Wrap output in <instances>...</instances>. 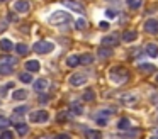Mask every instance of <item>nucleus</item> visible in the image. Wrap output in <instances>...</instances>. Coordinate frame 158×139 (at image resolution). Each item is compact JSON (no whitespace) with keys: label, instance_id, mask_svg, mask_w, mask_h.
<instances>
[{"label":"nucleus","instance_id":"f257e3e1","mask_svg":"<svg viewBox=\"0 0 158 139\" xmlns=\"http://www.w3.org/2000/svg\"><path fill=\"white\" fill-rule=\"evenodd\" d=\"M70 19H72V14L66 12V10H55V12L49 15V24L51 26H61V24H66L70 22Z\"/></svg>","mask_w":158,"mask_h":139},{"label":"nucleus","instance_id":"f03ea898","mask_svg":"<svg viewBox=\"0 0 158 139\" xmlns=\"http://www.w3.org/2000/svg\"><path fill=\"white\" fill-rule=\"evenodd\" d=\"M55 49V44L51 41H38V43L32 46V51L38 54H46V53H51Z\"/></svg>","mask_w":158,"mask_h":139},{"label":"nucleus","instance_id":"7ed1b4c3","mask_svg":"<svg viewBox=\"0 0 158 139\" xmlns=\"http://www.w3.org/2000/svg\"><path fill=\"white\" fill-rule=\"evenodd\" d=\"M127 78V71L124 70V68H112L110 70V80L114 81V83H121V81H124Z\"/></svg>","mask_w":158,"mask_h":139},{"label":"nucleus","instance_id":"20e7f679","mask_svg":"<svg viewBox=\"0 0 158 139\" xmlns=\"http://www.w3.org/2000/svg\"><path fill=\"white\" fill-rule=\"evenodd\" d=\"M87 75L83 73H73L72 76L68 78V83L72 85V87H83V85H87Z\"/></svg>","mask_w":158,"mask_h":139},{"label":"nucleus","instance_id":"39448f33","mask_svg":"<svg viewBox=\"0 0 158 139\" xmlns=\"http://www.w3.org/2000/svg\"><path fill=\"white\" fill-rule=\"evenodd\" d=\"M49 119V114L46 110H36L29 114V121L31 122H46Z\"/></svg>","mask_w":158,"mask_h":139},{"label":"nucleus","instance_id":"423d86ee","mask_svg":"<svg viewBox=\"0 0 158 139\" xmlns=\"http://www.w3.org/2000/svg\"><path fill=\"white\" fill-rule=\"evenodd\" d=\"M144 31L148 34H156L158 32V20L156 19H148L144 22Z\"/></svg>","mask_w":158,"mask_h":139},{"label":"nucleus","instance_id":"0eeeda50","mask_svg":"<svg viewBox=\"0 0 158 139\" xmlns=\"http://www.w3.org/2000/svg\"><path fill=\"white\" fill-rule=\"evenodd\" d=\"M138 102V97L134 93H124V95H121V104L123 105H134Z\"/></svg>","mask_w":158,"mask_h":139},{"label":"nucleus","instance_id":"6e6552de","mask_svg":"<svg viewBox=\"0 0 158 139\" xmlns=\"http://www.w3.org/2000/svg\"><path fill=\"white\" fill-rule=\"evenodd\" d=\"M114 54V51H112V47L110 46H106V44H102V46L99 47V49H97V56L99 58H110Z\"/></svg>","mask_w":158,"mask_h":139},{"label":"nucleus","instance_id":"1a4fd4ad","mask_svg":"<svg viewBox=\"0 0 158 139\" xmlns=\"http://www.w3.org/2000/svg\"><path fill=\"white\" fill-rule=\"evenodd\" d=\"M29 2L27 0H17V2L14 3V10H17V12H21V14H26V12H29Z\"/></svg>","mask_w":158,"mask_h":139},{"label":"nucleus","instance_id":"9d476101","mask_svg":"<svg viewBox=\"0 0 158 139\" xmlns=\"http://www.w3.org/2000/svg\"><path fill=\"white\" fill-rule=\"evenodd\" d=\"M32 87H34L36 92H44L46 88L49 87V81L46 80V78H38V80L34 81V85H32Z\"/></svg>","mask_w":158,"mask_h":139},{"label":"nucleus","instance_id":"9b49d317","mask_svg":"<svg viewBox=\"0 0 158 139\" xmlns=\"http://www.w3.org/2000/svg\"><path fill=\"white\" fill-rule=\"evenodd\" d=\"M14 43H12L10 39H2L0 41V49L4 51V53H10L12 49H14Z\"/></svg>","mask_w":158,"mask_h":139},{"label":"nucleus","instance_id":"f8f14e48","mask_svg":"<svg viewBox=\"0 0 158 139\" xmlns=\"http://www.w3.org/2000/svg\"><path fill=\"white\" fill-rule=\"evenodd\" d=\"M70 112H72L73 115H82L83 114V105L80 104V102H72V105H70Z\"/></svg>","mask_w":158,"mask_h":139},{"label":"nucleus","instance_id":"ddd939ff","mask_svg":"<svg viewBox=\"0 0 158 139\" xmlns=\"http://www.w3.org/2000/svg\"><path fill=\"white\" fill-rule=\"evenodd\" d=\"M102 44L114 47V46H117V44H119V37H117V36H106L102 39Z\"/></svg>","mask_w":158,"mask_h":139},{"label":"nucleus","instance_id":"4468645a","mask_svg":"<svg viewBox=\"0 0 158 139\" xmlns=\"http://www.w3.org/2000/svg\"><path fill=\"white\" fill-rule=\"evenodd\" d=\"M146 54L150 58H156L158 56V46L155 43H150V44H146Z\"/></svg>","mask_w":158,"mask_h":139},{"label":"nucleus","instance_id":"2eb2a0df","mask_svg":"<svg viewBox=\"0 0 158 139\" xmlns=\"http://www.w3.org/2000/svg\"><path fill=\"white\" fill-rule=\"evenodd\" d=\"M39 68H41V64H39V61L36 59H31V61H26V70L27 71H39Z\"/></svg>","mask_w":158,"mask_h":139},{"label":"nucleus","instance_id":"dca6fc26","mask_svg":"<svg viewBox=\"0 0 158 139\" xmlns=\"http://www.w3.org/2000/svg\"><path fill=\"white\" fill-rule=\"evenodd\" d=\"M94 63V56L90 53H83L80 54V64H85V66H89V64Z\"/></svg>","mask_w":158,"mask_h":139},{"label":"nucleus","instance_id":"f3484780","mask_svg":"<svg viewBox=\"0 0 158 139\" xmlns=\"http://www.w3.org/2000/svg\"><path fill=\"white\" fill-rule=\"evenodd\" d=\"M136 37H138L136 31H126V32L123 34V39L126 41V43H133V41H136Z\"/></svg>","mask_w":158,"mask_h":139},{"label":"nucleus","instance_id":"a211bd4d","mask_svg":"<svg viewBox=\"0 0 158 139\" xmlns=\"http://www.w3.org/2000/svg\"><path fill=\"white\" fill-rule=\"evenodd\" d=\"M12 98H14V100H24V98H27V90H24V88H21V90H14Z\"/></svg>","mask_w":158,"mask_h":139},{"label":"nucleus","instance_id":"6ab92c4d","mask_svg":"<svg viewBox=\"0 0 158 139\" xmlns=\"http://www.w3.org/2000/svg\"><path fill=\"white\" fill-rule=\"evenodd\" d=\"M15 131H17L19 136H26L29 132V127L24 124V122H17V124H15Z\"/></svg>","mask_w":158,"mask_h":139},{"label":"nucleus","instance_id":"aec40b11","mask_svg":"<svg viewBox=\"0 0 158 139\" xmlns=\"http://www.w3.org/2000/svg\"><path fill=\"white\" fill-rule=\"evenodd\" d=\"M14 71V64L12 63H4L2 61V64H0V73H4V75H9Z\"/></svg>","mask_w":158,"mask_h":139},{"label":"nucleus","instance_id":"412c9836","mask_svg":"<svg viewBox=\"0 0 158 139\" xmlns=\"http://www.w3.org/2000/svg\"><path fill=\"white\" fill-rule=\"evenodd\" d=\"M66 64H68L70 68H75L77 64H80V56H77V54L68 56V58H66Z\"/></svg>","mask_w":158,"mask_h":139},{"label":"nucleus","instance_id":"4be33fe9","mask_svg":"<svg viewBox=\"0 0 158 139\" xmlns=\"http://www.w3.org/2000/svg\"><path fill=\"white\" fill-rule=\"evenodd\" d=\"M139 70L143 71V73H153V71H156V66H155V64H150V63H143V64H139Z\"/></svg>","mask_w":158,"mask_h":139},{"label":"nucleus","instance_id":"5701e85b","mask_svg":"<svg viewBox=\"0 0 158 139\" xmlns=\"http://www.w3.org/2000/svg\"><path fill=\"white\" fill-rule=\"evenodd\" d=\"M85 136L89 139H100V137H102V132H100V131H94V129H89V131H85Z\"/></svg>","mask_w":158,"mask_h":139},{"label":"nucleus","instance_id":"b1692460","mask_svg":"<svg viewBox=\"0 0 158 139\" xmlns=\"http://www.w3.org/2000/svg\"><path fill=\"white\" fill-rule=\"evenodd\" d=\"M65 5L68 7V9H72V10H77L78 14H83V7L77 5L75 2H70V0H66V2H65Z\"/></svg>","mask_w":158,"mask_h":139},{"label":"nucleus","instance_id":"393cba45","mask_svg":"<svg viewBox=\"0 0 158 139\" xmlns=\"http://www.w3.org/2000/svg\"><path fill=\"white\" fill-rule=\"evenodd\" d=\"M141 3H143V0H127V7L131 10H138L141 7Z\"/></svg>","mask_w":158,"mask_h":139},{"label":"nucleus","instance_id":"a878e982","mask_svg":"<svg viewBox=\"0 0 158 139\" xmlns=\"http://www.w3.org/2000/svg\"><path fill=\"white\" fill-rule=\"evenodd\" d=\"M19 80H21L22 83H31V81H32L31 71H27V73H21V75H19Z\"/></svg>","mask_w":158,"mask_h":139},{"label":"nucleus","instance_id":"bb28decb","mask_svg":"<svg viewBox=\"0 0 158 139\" xmlns=\"http://www.w3.org/2000/svg\"><path fill=\"white\" fill-rule=\"evenodd\" d=\"M15 51H17L19 54H26V53L29 51V47H27V44L19 43V44H15Z\"/></svg>","mask_w":158,"mask_h":139},{"label":"nucleus","instance_id":"cd10ccee","mask_svg":"<svg viewBox=\"0 0 158 139\" xmlns=\"http://www.w3.org/2000/svg\"><path fill=\"white\" fill-rule=\"evenodd\" d=\"M117 129H131V122L127 121V119H121L119 122H117Z\"/></svg>","mask_w":158,"mask_h":139},{"label":"nucleus","instance_id":"c85d7f7f","mask_svg":"<svg viewBox=\"0 0 158 139\" xmlns=\"http://www.w3.org/2000/svg\"><path fill=\"white\" fill-rule=\"evenodd\" d=\"M83 100H87V102L95 100V92L94 90H85V93H83Z\"/></svg>","mask_w":158,"mask_h":139},{"label":"nucleus","instance_id":"c756f323","mask_svg":"<svg viewBox=\"0 0 158 139\" xmlns=\"http://www.w3.org/2000/svg\"><path fill=\"white\" fill-rule=\"evenodd\" d=\"M26 112H27V107L26 105H22V107H17L14 110V117H21V115H24Z\"/></svg>","mask_w":158,"mask_h":139},{"label":"nucleus","instance_id":"7c9ffc66","mask_svg":"<svg viewBox=\"0 0 158 139\" xmlns=\"http://www.w3.org/2000/svg\"><path fill=\"white\" fill-rule=\"evenodd\" d=\"M9 125H10V119H7V117H0V129H9Z\"/></svg>","mask_w":158,"mask_h":139},{"label":"nucleus","instance_id":"2f4dec72","mask_svg":"<svg viewBox=\"0 0 158 139\" xmlns=\"http://www.w3.org/2000/svg\"><path fill=\"white\" fill-rule=\"evenodd\" d=\"M0 137H2V139H12V137H14V132L9 131V129H4L2 134H0Z\"/></svg>","mask_w":158,"mask_h":139},{"label":"nucleus","instance_id":"473e14b6","mask_svg":"<svg viewBox=\"0 0 158 139\" xmlns=\"http://www.w3.org/2000/svg\"><path fill=\"white\" fill-rule=\"evenodd\" d=\"M75 27H77V29H85V27H87V22H85L83 19H77Z\"/></svg>","mask_w":158,"mask_h":139},{"label":"nucleus","instance_id":"72a5a7b5","mask_svg":"<svg viewBox=\"0 0 158 139\" xmlns=\"http://www.w3.org/2000/svg\"><path fill=\"white\" fill-rule=\"evenodd\" d=\"M65 121H68V115H66V114H60L58 115V122H65Z\"/></svg>","mask_w":158,"mask_h":139},{"label":"nucleus","instance_id":"f704fd0d","mask_svg":"<svg viewBox=\"0 0 158 139\" xmlns=\"http://www.w3.org/2000/svg\"><path fill=\"white\" fill-rule=\"evenodd\" d=\"M106 15L109 17V19H114V17H116V12H114V10H107Z\"/></svg>","mask_w":158,"mask_h":139},{"label":"nucleus","instance_id":"c9c22d12","mask_svg":"<svg viewBox=\"0 0 158 139\" xmlns=\"http://www.w3.org/2000/svg\"><path fill=\"white\" fill-rule=\"evenodd\" d=\"M99 26H100V29H109V22H104V20L99 24Z\"/></svg>","mask_w":158,"mask_h":139},{"label":"nucleus","instance_id":"e433bc0d","mask_svg":"<svg viewBox=\"0 0 158 139\" xmlns=\"http://www.w3.org/2000/svg\"><path fill=\"white\" fill-rule=\"evenodd\" d=\"M39 102H41V104H46V102H48V97H44V95H43V97L39 98Z\"/></svg>","mask_w":158,"mask_h":139},{"label":"nucleus","instance_id":"4c0bfd02","mask_svg":"<svg viewBox=\"0 0 158 139\" xmlns=\"http://www.w3.org/2000/svg\"><path fill=\"white\" fill-rule=\"evenodd\" d=\"M2 115H4V112H2V110H0V117H2Z\"/></svg>","mask_w":158,"mask_h":139},{"label":"nucleus","instance_id":"58836bf2","mask_svg":"<svg viewBox=\"0 0 158 139\" xmlns=\"http://www.w3.org/2000/svg\"><path fill=\"white\" fill-rule=\"evenodd\" d=\"M156 83H158V76H156Z\"/></svg>","mask_w":158,"mask_h":139},{"label":"nucleus","instance_id":"ea45409f","mask_svg":"<svg viewBox=\"0 0 158 139\" xmlns=\"http://www.w3.org/2000/svg\"><path fill=\"white\" fill-rule=\"evenodd\" d=\"M0 2H4V0H0Z\"/></svg>","mask_w":158,"mask_h":139}]
</instances>
